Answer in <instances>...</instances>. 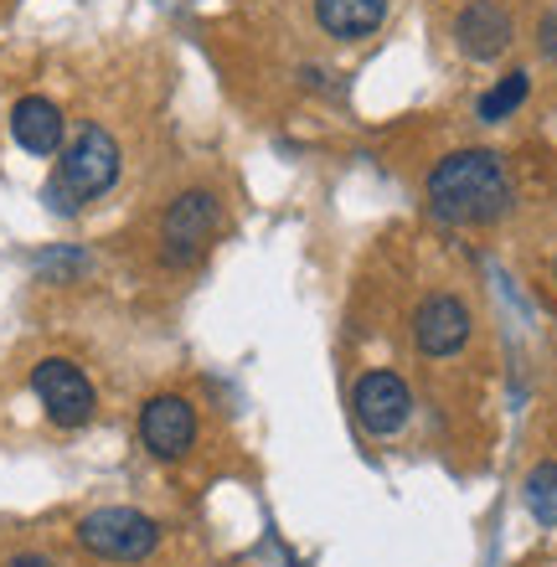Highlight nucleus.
<instances>
[{"label": "nucleus", "mask_w": 557, "mask_h": 567, "mask_svg": "<svg viewBox=\"0 0 557 567\" xmlns=\"http://www.w3.org/2000/svg\"><path fill=\"white\" fill-rule=\"evenodd\" d=\"M429 207L439 223L454 227H485L512 212V181L501 171V161L491 150H454L429 171L423 181Z\"/></svg>", "instance_id": "nucleus-1"}, {"label": "nucleus", "mask_w": 557, "mask_h": 567, "mask_svg": "<svg viewBox=\"0 0 557 567\" xmlns=\"http://www.w3.org/2000/svg\"><path fill=\"white\" fill-rule=\"evenodd\" d=\"M114 181H120V145H114L109 130L83 124L73 135V145L62 150L52 181H47V207L62 212V217H73V212H83L89 202H99Z\"/></svg>", "instance_id": "nucleus-2"}, {"label": "nucleus", "mask_w": 557, "mask_h": 567, "mask_svg": "<svg viewBox=\"0 0 557 567\" xmlns=\"http://www.w3.org/2000/svg\"><path fill=\"white\" fill-rule=\"evenodd\" d=\"M78 542L83 553L104 557V563H145L161 542V526L135 506H104L78 522Z\"/></svg>", "instance_id": "nucleus-3"}, {"label": "nucleus", "mask_w": 557, "mask_h": 567, "mask_svg": "<svg viewBox=\"0 0 557 567\" xmlns=\"http://www.w3.org/2000/svg\"><path fill=\"white\" fill-rule=\"evenodd\" d=\"M31 392L37 403L47 408V419L58 429H83V423L99 413V392L83 377V367H73L68 357H47L31 367Z\"/></svg>", "instance_id": "nucleus-4"}, {"label": "nucleus", "mask_w": 557, "mask_h": 567, "mask_svg": "<svg viewBox=\"0 0 557 567\" xmlns=\"http://www.w3.org/2000/svg\"><path fill=\"white\" fill-rule=\"evenodd\" d=\"M217 223H223V207L212 192H182L166 207V223H161V258L186 269L207 254V243L217 238Z\"/></svg>", "instance_id": "nucleus-5"}, {"label": "nucleus", "mask_w": 557, "mask_h": 567, "mask_svg": "<svg viewBox=\"0 0 557 567\" xmlns=\"http://www.w3.org/2000/svg\"><path fill=\"white\" fill-rule=\"evenodd\" d=\"M140 444L151 449L155 460H182L196 444V408L176 392H161L140 408Z\"/></svg>", "instance_id": "nucleus-6"}, {"label": "nucleus", "mask_w": 557, "mask_h": 567, "mask_svg": "<svg viewBox=\"0 0 557 567\" xmlns=\"http://www.w3.org/2000/svg\"><path fill=\"white\" fill-rule=\"evenodd\" d=\"M351 408H357V423L367 433L388 439V433H398L413 419V392H408V382L398 372H367L357 382V392H351Z\"/></svg>", "instance_id": "nucleus-7"}, {"label": "nucleus", "mask_w": 557, "mask_h": 567, "mask_svg": "<svg viewBox=\"0 0 557 567\" xmlns=\"http://www.w3.org/2000/svg\"><path fill=\"white\" fill-rule=\"evenodd\" d=\"M413 341L423 357H454L470 341V310L454 295H429L413 310Z\"/></svg>", "instance_id": "nucleus-8"}, {"label": "nucleus", "mask_w": 557, "mask_h": 567, "mask_svg": "<svg viewBox=\"0 0 557 567\" xmlns=\"http://www.w3.org/2000/svg\"><path fill=\"white\" fill-rule=\"evenodd\" d=\"M512 37H516L512 16L501 11L496 0H470L465 11H460V21H454V42L475 62H496L512 47Z\"/></svg>", "instance_id": "nucleus-9"}, {"label": "nucleus", "mask_w": 557, "mask_h": 567, "mask_svg": "<svg viewBox=\"0 0 557 567\" xmlns=\"http://www.w3.org/2000/svg\"><path fill=\"white\" fill-rule=\"evenodd\" d=\"M11 135L27 155H58L62 150V109L42 93H31L11 109Z\"/></svg>", "instance_id": "nucleus-10"}, {"label": "nucleus", "mask_w": 557, "mask_h": 567, "mask_svg": "<svg viewBox=\"0 0 557 567\" xmlns=\"http://www.w3.org/2000/svg\"><path fill=\"white\" fill-rule=\"evenodd\" d=\"M316 21L336 42H362L388 21V0H316Z\"/></svg>", "instance_id": "nucleus-11"}, {"label": "nucleus", "mask_w": 557, "mask_h": 567, "mask_svg": "<svg viewBox=\"0 0 557 567\" xmlns=\"http://www.w3.org/2000/svg\"><path fill=\"white\" fill-rule=\"evenodd\" d=\"M527 93H532V78L516 68V73H506L496 83V89H485L481 93V120L485 124H501V120H512L516 109L527 104Z\"/></svg>", "instance_id": "nucleus-12"}, {"label": "nucleus", "mask_w": 557, "mask_h": 567, "mask_svg": "<svg viewBox=\"0 0 557 567\" xmlns=\"http://www.w3.org/2000/svg\"><path fill=\"white\" fill-rule=\"evenodd\" d=\"M527 511L543 526H557V460L537 464L527 475Z\"/></svg>", "instance_id": "nucleus-13"}, {"label": "nucleus", "mask_w": 557, "mask_h": 567, "mask_svg": "<svg viewBox=\"0 0 557 567\" xmlns=\"http://www.w3.org/2000/svg\"><path fill=\"white\" fill-rule=\"evenodd\" d=\"M537 42H543V52L557 62V11L543 16V27H537Z\"/></svg>", "instance_id": "nucleus-14"}, {"label": "nucleus", "mask_w": 557, "mask_h": 567, "mask_svg": "<svg viewBox=\"0 0 557 567\" xmlns=\"http://www.w3.org/2000/svg\"><path fill=\"white\" fill-rule=\"evenodd\" d=\"M11 567H58V563H47V557H37V553H21V557H11Z\"/></svg>", "instance_id": "nucleus-15"}]
</instances>
